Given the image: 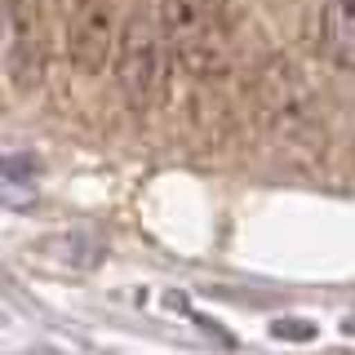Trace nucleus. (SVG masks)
<instances>
[{"label":"nucleus","mask_w":355,"mask_h":355,"mask_svg":"<svg viewBox=\"0 0 355 355\" xmlns=\"http://www.w3.org/2000/svg\"><path fill=\"white\" fill-rule=\"evenodd\" d=\"M116 85L125 94V103L133 111H151L169 89V71H173V49L169 36L160 27V14L151 9H133L120 27V44H116Z\"/></svg>","instance_id":"f257e3e1"},{"label":"nucleus","mask_w":355,"mask_h":355,"mask_svg":"<svg viewBox=\"0 0 355 355\" xmlns=\"http://www.w3.org/2000/svg\"><path fill=\"white\" fill-rule=\"evenodd\" d=\"M173 62L187 76H214L227 62V27L218 0H155Z\"/></svg>","instance_id":"f03ea898"},{"label":"nucleus","mask_w":355,"mask_h":355,"mask_svg":"<svg viewBox=\"0 0 355 355\" xmlns=\"http://www.w3.org/2000/svg\"><path fill=\"white\" fill-rule=\"evenodd\" d=\"M44 9L40 0H5V76L14 94H31L44 80Z\"/></svg>","instance_id":"7ed1b4c3"},{"label":"nucleus","mask_w":355,"mask_h":355,"mask_svg":"<svg viewBox=\"0 0 355 355\" xmlns=\"http://www.w3.org/2000/svg\"><path fill=\"white\" fill-rule=\"evenodd\" d=\"M120 0H76L67 14V58L76 71L94 76L116 58L120 44Z\"/></svg>","instance_id":"20e7f679"},{"label":"nucleus","mask_w":355,"mask_h":355,"mask_svg":"<svg viewBox=\"0 0 355 355\" xmlns=\"http://www.w3.org/2000/svg\"><path fill=\"white\" fill-rule=\"evenodd\" d=\"M320 49L333 67L355 71V0H320Z\"/></svg>","instance_id":"39448f33"},{"label":"nucleus","mask_w":355,"mask_h":355,"mask_svg":"<svg viewBox=\"0 0 355 355\" xmlns=\"http://www.w3.org/2000/svg\"><path fill=\"white\" fill-rule=\"evenodd\" d=\"M271 333L275 338H315V329H302V320H280Z\"/></svg>","instance_id":"423d86ee"}]
</instances>
